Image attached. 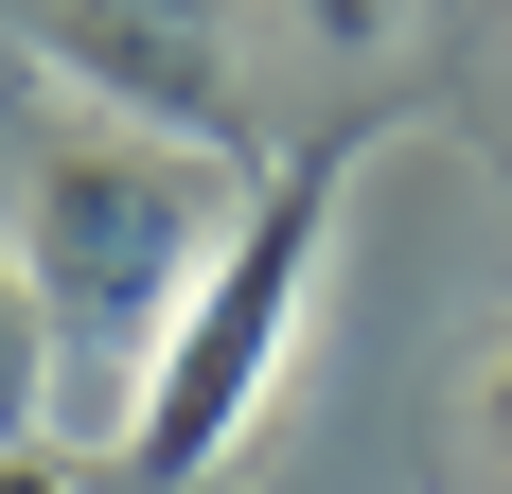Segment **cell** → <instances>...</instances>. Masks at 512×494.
<instances>
[{
    "label": "cell",
    "mask_w": 512,
    "mask_h": 494,
    "mask_svg": "<svg viewBox=\"0 0 512 494\" xmlns=\"http://www.w3.org/2000/svg\"><path fill=\"white\" fill-rule=\"evenodd\" d=\"M212 247H230V159H177V142H89L36 159V195H18V265H36V318H53V371H89V389H142L159 336H177V300L212 283Z\"/></svg>",
    "instance_id": "6da1fadb"
},
{
    "label": "cell",
    "mask_w": 512,
    "mask_h": 494,
    "mask_svg": "<svg viewBox=\"0 0 512 494\" xmlns=\"http://www.w3.org/2000/svg\"><path fill=\"white\" fill-rule=\"evenodd\" d=\"M336 212H354V159H336V142L283 159V177L230 212L212 283L177 300L159 371L124 389V477H142V494H212V477H230V442L265 424V389H283V353H301V318H318V283H336Z\"/></svg>",
    "instance_id": "7a4b0ae2"
},
{
    "label": "cell",
    "mask_w": 512,
    "mask_h": 494,
    "mask_svg": "<svg viewBox=\"0 0 512 494\" xmlns=\"http://www.w3.org/2000/svg\"><path fill=\"white\" fill-rule=\"evenodd\" d=\"M36 71L89 89L124 142H177V159H230V142H248L230 0H53V18H36Z\"/></svg>",
    "instance_id": "3957f363"
},
{
    "label": "cell",
    "mask_w": 512,
    "mask_h": 494,
    "mask_svg": "<svg viewBox=\"0 0 512 494\" xmlns=\"http://www.w3.org/2000/svg\"><path fill=\"white\" fill-rule=\"evenodd\" d=\"M36 406H53V318H36L18 230H0V442H36Z\"/></svg>",
    "instance_id": "277c9868"
},
{
    "label": "cell",
    "mask_w": 512,
    "mask_h": 494,
    "mask_svg": "<svg viewBox=\"0 0 512 494\" xmlns=\"http://www.w3.org/2000/svg\"><path fill=\"white\" fill-rule=\"evenodd\" d=\"M283 18H301L318 53H371V36H389V0H283Z\"/></svg>",
    "instance_id": "5b68a950"
},
{
    "label": "cell",
    "mask_w": 512,
    "mask_h": 494,
    "mask_svg": "<svg viewBox=\"0 0 512 494\" xmlns=\"http://www.w3.org/2000/svg\"><path fill=\"white\" fill-rule=\"evenodd\" d=\"M0 494H89V477H71L53 442H0Z\"/></svg>",
    "instance_id": "8992f818"
},
{
    "label": "cell",
    "mask_w": 512,
    "mask_h": 494,
    "mask_svg": "<svg viewBox=\"0 0 512 494\" xmlns=\"http://www.w3.org/2000/svg\"><path fill=\"white\" fill-rule=\"evenodd\" d=\"M477 424H495V459H512V353H495V389H477Z\"/></svg>",
    "instance_id": "52a82bcc"
}]
</instances>
